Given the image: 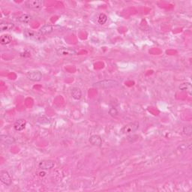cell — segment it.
Listing matches in <instances>:
<instances>
[{
    "mask_svg": "<svg viewBox=\"0 0 192 192\" xmlns=\"http://www.w3.org/2000/svg\"><path fill=\"white\" fill-rule=\"evenodd\" d=\"M0 138H1V141L3 143L8 144V145H11V144L15 143V138L8 134L1 135Z\"/></svg>",
    "mask_w": 192,
    "mask_h": 192,
    "instance_id": "obj_13",
    "label": "cell"
},
{
    "mask_svg": "<svg viewBox=\"0 0 192 192\" xmlns=\"http://www.w3.org/2000/svg\"><path fill=\"white\" fill-rule=\"evenodd\" d=\"M38 123H40L41 125H47V124L50 123V121L49 119L47 118V117L42 116L38 118Z\"/></svg>",
    "mask_w": 192,
    "mask_h": 192,
    "instance_id": "obj_19",
    "label": "cell"
},
{
    "mask_svg": "<svg viewBox=\"0 0 192 192\" xmlns=\"http://www.w3.org/2000/svg\"><path fill=\"white\" fill-rule=\"evenodd\" d=\"M183 134L187 135V136H191L192 134L191 125L185 126V127L183 128Z\"/></svg>",
    "mask_w": 192,
    "mask_h": 192,
    "instance_id": "obj_20",
    "label": "cell"
},
{
    "mask_svg": "<svg viewBox=\"0 0 192 192\" xmlns=\"http://www.w3.org/2000/svg\"><path fill=\"white\" fill-rule=\"evenodd\" d=\"M38 166L41 170H50L55 166V162L52 160H44L39 163Z\"/></svg>",
    "mask_w": 192,
    "mask_h": 192,
    "instance_id": "obj_8",
    "label": "cell"
},
{
    "mask_svg": "<svg viewBox=\"0 0 192 192\" xmlns=\"http://www.w3.org/2000/svg\"><path fill=\"white\" fill-rule=\"evenodd\" d=\"M14 27H15V24L8 21H2L0 24V29L2 32L11 31L14 29Z\"/></svg>",
    "mask_w": 192,
    "mask_h": 192,
    "instance_id": "obj_11",
    "label": "cell"
},
{
    "mask_svg": "<svg viewBox=\"0 0 192 192\" xmlns=\"http://www.w3.org/2000/svg\"><path fill=\"white\" fill-rule=\"evenodd\" d=\"M72 96L75 100H81L82 98V92L77 87H74L72 89Z\"/></svg>",
    "mask_w": 192,
    "mask_h": 192,
    "instance_id": "obj_15",
    "label": "cell"
},
{
    "mask_svg": "<svg viewBox=\"0 0 192 192\" xmlns=\"http://www.w3.org/2000/svg\"><path fill=\"white\" fill-rule=\"evenodd\" d=\"M179 89H180L183 90V91H187L189 92V93H191V86L190 83H182V85L179 86Z\"/></svg>",
    "mask_w": 192,
    "mask_h": 192,
    "instance_id": "obj_17",
    "label": "cell"
},
{
    "mask_svg": "<svg viewBox=\"0 0 192 192\" xmlns=\"http://www.w3.org/2000/svg\"><path fill=\"white\" fill-rule=\"evenodd\" d=\"M120 83L113 80H103V81L96 82L93 84V86L96 88L100 89H111L114 88L119 86Z\"/></svg>",
    "mask_w": 192,
    "mask_h": 192,
    "instance_id": "obj_1",
    "label": "cell"
},
{
    "mask_svg": "<svg viewBox=\"0 0 192 192\" xmlns=\"http://www.w3.org/2000/svg\"><path fill=\"white\" fill-rule=\"evenodd\" d=\"M53 31V28L51 25L50 24H45L42 26L39 29V33H41L43 35H47V34L51 33Z\"/></svg>",
    "mask_w": 192,
    "mask_h": 192,
    "instance_id": "obj_12",
    "label": "cell"
},
{
    "mask_svg": "<svg viewBox=\"0 0 192 192\" xmlns=\"http://www.w3.org/2000/svg\"><path fill=\"white\" fill-rule=\"evenodd\" d=\"M139 123L137 122H131L129 123L128 125H125V126L122 128L121 129V133L123 134H131V133H134L139 129Z\"/></svg>",
    "mask_w": 192,
    "mask_h": 192,
    "instance_id": "obj_3",
    "label": "cell"
},
{
    "mask_svg": "<svg viewBox=\"0 0 192 192\" xmlns=\"http://www.w3.org/2000/svg\"><path fill=\"white\" fill-rule=\"evenodd\" d=\"M24 35L26 38L31 39V40H34L35 41L42 42L43 41H44V39H45L44 38V35H42L41 33H39V31L35 32L29 29H26L24 30Z\"/></svg>",
    "mask_w": 192,
    "mask_h": 192,
    "instance_id": "obj_2",
    "label": "cell"
},
{
    "mask_svg": "<svg viewBox=\"0 0 192 192\" xmlns=\"http://www.w3.org/2000/svg\"><path fill=\"white\" fill-rule=\"evenodd\" d=\"M26 121L24 120V119H20L17 120L15 122V125H14V128L17 131H22L26 129Z\"/></svg>",
    "mask_w": 192,
    "mask_h": 192,
    "instance_id": "obj_9",
    "label": "cell"
},
{
    "mask_svg": "<svg viewBox=\"0 0 192 192\" xmlns=\"http://www.w3.org/2000/svg\"><path fill=\"white\" fill-rule=\"evenodd\" d=\"M89 142L92 145L95 146H101L102 145V138L99 135H92L89 138Z\"/></svg>",
    "mask_w": 192,
    "mask_h": 192,
    "instance_id": "obj_10",
    "label": "cell"
},
{
    "mask_svg": "<svg viewBox=\"0 0 192 192\" xmlns=\"http://www.w3.org/2000/svg\"><path fill=\"white\" fill-rule=\"evenodd\" d=\"M56 52L59 56H74L77 54L76 50L69 47H59L56 50Z\"/></svg>",
    "mask_w": 192,
    "mask_h": 192,
    "instance_id": "obj_5",
    "label": "cell"
},
{
    "mask_svg": "<svg viewBox=\"0 0 192 192\" xmlns=\"http://www.w3.org/2000/svg\"><path fill=\"white\" fill-rule=\"evenodd\" d=\"M107 21V16L104 15V14H101L98 17V24L101 25H104Z\"/></svg>",
    "mask_w": 192,
    "mask_h": 192,
    "instance_id": "obj_18",
    "label": "cell"
},
{
    "mask_svg": "<svg viewBox=\"0 0 192 192\" xmlns=\"http://www.w3.org/2000/svg\"><path fill=\"white\" fill-rule=\"evenodd\" d=\"M0 180L3 184H5L7 186L11 185L12 183L11 177L8 172H7L6 170H2L0 172Z\"/></svg>",
    "mask_w": 192,
    "mask_h": 192,
    "instance_id": "obj_7",
    "label": "cell"
},
{
    "mask_svg": "<svg viewBox=\"0 0 192 192\" xmlns=\"http://www.w3.org/2000/svg\"><path fill=\"white\" fill-rule=\"evenodd\" d=\"M12 38L10 35H2L1 38H0V43L2 45H7V44H9L11 42Z\"/></svg>",
    "mask_w": 192,
    "mask_h": 192,
    "instance_id": "obj_16",
    "label": "cell"
},
{
    "mask_svg": "<svg viewBox=\"0 0 192 192\" xmlns=\"http://www.w3.org/2000/svg\"><path fill=\"white\" fill-rule=\"evenodd\" d=\"M109 114L111 116H116L118 115V111L116 109L115 107H111V109L109 110Z\"/></svg>",
    "mask_w": 192,
    "mask_h": 192,
    "instance_id": "obj_21",
    "label": "cell"
},
{
    "mask_svg": "<svg viewBox=\"0 0 192 192\" xmlns=\"http://www.w3.org/2000/svg\"><path fill=\"white\" fill-rule=\"evenodd\" d=\"M44 1L41 0H28L25 2V5L30 9L40 10L43 8Z\"/></svg>",
    "mask_w": 192,
    "mask_h": 192,
    "instance_id": "obj_4",
    "label": "cell"
},
{
    "mask_svg": "<svg viewBox=\"0 0 192 192\" xmlns=\"http://www.w3.org/2000/svg\"><path fill=\"white\" fill-rule=\"evenodd\" d=\"M33 16L28 15V14H24V15H20L18 17V21L20 23H23V24H29V23L31 22L33 20Z\"/></svg>",
    "mask_w": 192,
    "mask_h": 192,
    "instance_id": "obj_14",
    "label": "cell"
},
{
    "mask_svg": "<svg viewBox=\"0 0 192 192\" xmlns=\"http://www.w3.org/2000/svg\"><path fill=\"white\" fill-rule=\"evenodd\" d=\"M26 77L30 81L38 82L41 80L42 74L39 71H29L26 73Z\"/></svg>",
    "mask_w": 192,
    "mask_h": 192,
    "instance_id": "obj_6",
    "label": "cell"
}]
</instances>
